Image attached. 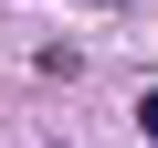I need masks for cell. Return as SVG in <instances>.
I'll return each mask as SVG.
<instances>
[{"label": "cell", "instance_id": "obj_1", "mask_svg": "<svg viewBox=\"0 0 158 148\" xmlns=\"http://www.w3.org/2000/svg\"><path fill=\"white\" fill-rule=\"evenodd\" d=\"M137 127H148V137H158V95H148V106H137Z\"/></svg>", "mask_w": 158, "mask_h": 148}]
</instances>
